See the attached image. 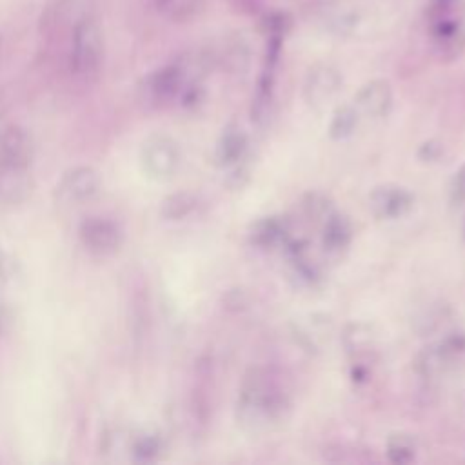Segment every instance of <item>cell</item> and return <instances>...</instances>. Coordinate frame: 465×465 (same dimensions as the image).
<instances>
[{"instance_id": "obj_16", "label": "cell", "mask_w": 465, "mask_h": 465, "mask_svg": "<svg viewBox=\"0 0 465 465\" xmlns=\"http://www.w3.org/2000/svg\"><path fill=\"white\" fill-rule=\"evenodd\" d=\"M287 232H289V225L287 220L282 216H265L260 218L258 222L252 223L251 231H249V238L252 242V245L256 247H276L287 242Z\"/></svg>"}, {"instance_id": "obj_7", "label": "cell", "mask_w": 465, "mask_h": 465, "mask_svg": "<svg viewBox=\"0 0 465 465\" xmlns=\"http://www.w3.org/2000/svg\"><path fill=\"white\" fill-rule=\"evenodd\" d=\"M414 205V194L398 183H383L371 191L369 209L380 220H396L405 216Z\"/></svg>"}, {"instance_id": "obj_17", "label": "cell", "mask_w": 465, "mask_h": 465, "mask_svg": "<svg viewBox=\"0 0 465 465\" xmlns=\"http://www.w3.org/2000/svg\"><path fill=\"white\" fill-rule=\"evenodd\" d=\"M325 24H327V27L332 33L347 35L358 24V13L345 0H338L336 4L327 7V11H325Z\"/></svg>"}, {"instance_id": "obj_13", "label": "cell", "mask_w": 465, "mask_h": 465, "mask_svg": "<svg viewBox=\"0 0 465 465\" xmlns=\"http://www.w3.org/2000/svg\"><path fill=\"white\" fill-rule=\"evenodd\" d=\"M292 334L296 341L307 351H320L332 334V320L327 314H309L294 322Z\"/></svg>"}, {"instance_id": "obj_24", "label": "cell", "mask_w": 465, "mask_h": 465, "mask_svg": "<svg viewBox=\"0 0 465 465\" xmlns=\"http://www.w3.org/2000/svg\"><path fill=\"white\" fill-rule=\"evenodd\" d=\"M441 153H443L441 143L430 140V142H425V143L421 145V149H420V158H421L423 162H434V160H438V158L441 156Z\"/></svg>"}, {"instance_id": "obj_1", "label": "cell", "mask_w": 465, "mask_h": 465, "mask_svg": "<svg viewBox=\"0 0 465 465\" xmlns=\"http://www.w3.org/2000/svg\"><path fill=\"white\" fill-rule=\"evenodd\" d=\"M291 409L287 394L262 369H252L240 389L236 420L247 432H265L287 418Z\"/></svg>"}, {"instance_id": "obj_18", "label": "cell", "mask_w": 465, "mask_h": 465, "mask_svg": "<svg viewBox=\"0 0 465 465\" xmlns=\"http://www.w3.org/2000/svg\"><path fill=\"white\" fill-rule=\"evenodd\" d=\"M358 122H360V114L352 104L340 105L332 113V118L329 124V136L332 140H343L356 131Z\"/></svg>"}, {"instance_id": "obj_21", "label": "cell", "mask_w": 465, "mask_h": 465, "mask_svg": "<svg viewBox=\"0 0 465 465\" xmlns=\"http://www.w3.org/2000/svg\"><path fill=\"white\" fill-rule=\"evenodd\" d=\"M196 207V198L191 193H176L163 200L162 214L167 220H182Z\"/></svg>"}, {"instance_id": "obj_15", "label": "cell", "mask_w": 465, "mask_h": 465, "mask_svg": "<svg viewBox=\"0 0 465 465\" xmlns=\"http://www.w3.org/2000/svg\"><path fill=\"white\" fill-rule=\"evenodd\" d=\"M432 42L438 56L443 60L456 58L465 45V38L460 31V25L454 20H449L445 16L438 18L432 29Z\"/></svg>"}, {"instance_id": "obj_26", "label": "cell", "mask_w": 465, "mask_h": 465, "mask_svg": "<svg viewBox=\"0 0 465 465\" xmlns=\"http://www.w3.org/2000/svg\"><path fill=\"white\" fill-rule=\"evenodd\" d=\"M156 7H165V5H169L173 0H151Z\"/></svg>"}, {"instance_id": "obj_3", "label": "cell", "mask_w": 465, "mask_h": 465, "mask_svg": "<svg viewBox=\"0 0 465 465\" xmlns=\"http://www.w3.org/2000/svg\"><path fill=\"white\" fill-rule=\"evenodd\" d=\"M143 171L154 180H169L176 174L182 154L178 143L165 134H154L147 138L140 153Z\"/></svg>"}, {"instance_id": "obj_23", "label": "cell", "mask_w": 465, "mask_h": 465, "mask_svg": "<svg viewBox=\"0 0 465 465\" xmlns=\"http://www.w3.org/2000/svg\"><path fill=\"white\" fill-rule=\"evenodd\" d=\"M450 203L454 207H465V163L450 180Z\"/></svg>"}, {"instance_id": "obj_10", "label": "cell", "mask_w": 465, "mask_h": 465, "mask_svg": "<svg viewBox=\"0 0 465 465\" xmlns=\"http://www.w3.org/2000/svg\"><path fill=\"white\" fill-rule=\"evenodd\" d=\"M352 105L358 111L360 118H365V120L383 118L392 105L391 84L383 78L369 80L356 93Z\"/></svg>"}, {"instance_id": "obj_4", "label": "cell", "mask_w": 465, "mask_h": 465, "mask_svg": "<svg viewBox=\"0 0 465 465\" xmlns=\"http://www.w3.org/2000/svg\"><path fill=\"white\" fill-rule=\"evenodd\" d=\"M465 352V338L450 334L438 343L421 349L414 360L416 372L423 378H436L443 374Z\"/></svg>"}, {"instance_id": "obj_2", "label": "cell", "mask_w": 465, "mask_h": 465, "mask_svg": "<svg viewBox=\"0 0 465 465\" xmlns=\"http://www.w3.org/2000/svg\"><path fill=\"white\" fill-rule=\"evenodd\" d=\"M102 62V35L96 20L84 15L71 31L69 65L74 76L87 80L96 74Z\"/></svg>"}, {"instance_id": "obj_11", "label": "cell", "mask_w": 465, "mask_h": 465, "mask_svg": "<svg viewBox=\"0 0 465 465\" xmlns=\"http://www.w3.org/2000/svg\"><path fill=\"white\" fill-rule=\"evenodd\" d=\"M187 69L183 64H169L145 80V94L154 104L171 102L183 89Z\"/></svg>"}, {"instance_id": "obj_9", "label": "cell", "mask_w": 465, "mask_h": 465, "mask_svg": "<svg viewBox=\"0 0 465 465\" xmlns=\"http://www.w3.org/2000/svg\"><path fill=\"white\" fill-rule=\"evenodd\" d=\"M100 187H102V180L98 171L87 165H80V167L69 169L62 176L60 183L56 185V194L60 202L78 205L96 196Z\"/></svg>"}, {"instance_id": "obj_19", "label": "cell", "mask_w": 465, "mask_h": 465, "mask_svg": "<svg viewBox=\"0 0 465 465\" xmlns=\"http://www.w3.org/2000/svg\"><path fill=\"white\" fill-rule=\"evenodd\" d=\"M416 440L407 432H394L387 440V458L392 463H409L416 456Z\"/></svg>"}, {"instance_id": "obj_6", "label": "cell", "mask_w": 465, "mask_h": 465, "mask_svg": "<svg viewBox=\"0 0 465 465\" xmlns=\"http://www.w3.org/2000/svg\"><path fill=\"white\" fill-rule=\"evenodd\" d=\"M78 236L82 245L98 256H107L118 251L124 242V232L120 225L109 218H89L80 229Z\"/></svg>"}, {"instance_id": "obj_20", "label": "cell", "mask_w": 465, "mask_h": 465, "mask_svg": "<svg viewBox=\"0 0 465 465\" xmlns=\"http://www.w3.org/2000/svg\"><path fill=\"white\" fill-rule=\"evenodd\" d=\"M343 343L349 352L360 354L372 347L374 332L367 323H351L343 331Z\"/></svg>"}, {"instance_id": "obj_25", "label": "cell", "mask_w": 465, "mask_h": 465, "mask_svg": "<svg viewBox=\"0 0 465 465\" xmlns=\"http://www.w3.org/2000/svg\"><path fill=\"white\" fill-rule=\"evenodd\" d=\"M5 323H7V314H5V309H4L2 303H0V332L4 331Z\"/></svg>"}, {"instance_id": "obj_14", "label": "cell", "mask_w": 465, "mask_h": 465, "mask_svg": "<svg viewBox=\"0 0 465 465\" xmlns=\"http://www.w3.org/2000/svg\"><path fill=\"white\" fill-rule=\"evenodd\" d=\"M352 223L345 214L332 211L322 223V245L327 254H341L352 240Z\"/></svg>"}, {"instance_id": "obj_8", "label": "cell", "mask_w": 465, "mask_h": 465, "mask_svg": "<svg viewBox=\"0 0 465 465\" xmlns=\"http://www.w3.org/2000/svg\"><path fill=\"white\" fill-rule=\"evenodd\" d=\"M341 89L340 73L327 64L314 65L303 82V98L309 107L323 109L329 105Z\"/></svg>"}, {"instance_id": "obj_12", "label": "cell", "mask_w": 465, "mask_h": 465, "mask_svg": "<svg viewBox=\"0 0 465 465\" xmlns=\"http://www.w3.org/2000/svg\"><path fill=\"white\" fill-rule=\"evenodd\" d=\"M247 145H249V140L245 131L236 124H229L222 131L214 145V154H213L214 163L218 167H234L236 163L245 160Z\"/></svg>"}, {"instance_id": "obj_22", "label": "cell", "mask_w": 465, "mask_h": 465, "mask_svg": "<svg viewBox=\"0 0 465 465\" xmlns=\"http://www.w3.org/2000/svg\"><path fill=\"white\" fill-rule=\"evenodd\" d=\"M305 211L311 218L322 220V223H323V220L332 213V207H331V202L323 194L311 193L309 198L305 200Z\"/></svg>"}, {"instance_id": "obj_5", "label": "cell", "mask_w": 465, "mask_h": 465, "mask_svg": "<svg viewBox=\"0 0 465 465\" xmlns=\"http://www.w3.org/2000/svg\"><path fill=\"white\" fill-rule=\"evenodd\" d=\"M33 160V140L20 125L0 131V169L9 174L22 173Z\"/></svg>"}]
</instances>
